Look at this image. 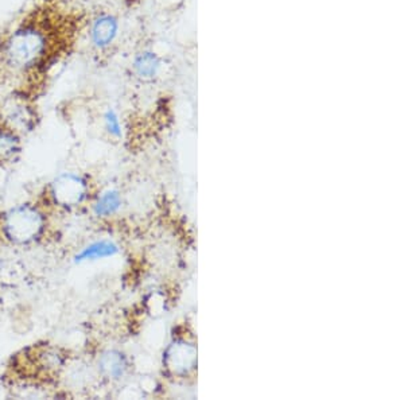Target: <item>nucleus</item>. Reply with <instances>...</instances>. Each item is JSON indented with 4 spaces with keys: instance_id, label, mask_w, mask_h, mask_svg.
<instances>
[{
    "instance_id": "nucleus-4",
    "label": "nucleus",
    "mask_w": 404,
    "mask_h": 400,
    "mask_svg": "<svg viewBox=\"0 0 404 400\" xmlns=\"http://www.w3.org/2000/svg\"><path fill=\"white\" fill-rule=\"evenodd\" d=\"M0 123L22 135L34 128L36 110L23 99H7L0 107Z\"/></svg>"
},
{
    "instance_id": "nucleus-12",
    "label": "nucleus",
    "mask_w": 404,
    "mask_h": 400,
    "mask_svg": "<svg viewBox=\"0 0 404 400\" xmlns=\"http://www.w3.org/2000/svg\"><path fill=\"white\" fill-rule=\"evenodd\" d=\"M103 121H104V128L110 137L116 139H120L123 137V126L115 109L108 108L104 112Z\"/></svg>"
},
{
    "instance_id": "nucleus-3",
    "label": "nucleus",
    "mask_w": 404,
    "mask_h": 400,
    "mask_svg": "<svg viewBox=\"0 0 404 400\" xmlns=\"http://www.w3.org/2000/svg\"><path fill=\"white\" fill-rule=\"evenodd\" d=\"M91 196V183L78 173H62L50 182L47 200L60 209L72 211L84 205Z\"/></svg>"
},
{
    "instance_id": "nucleus-1",
    "label": "nucleus",
    "mask_w": 404,
    "mask_h": 400,
    "mask_svg": "<svg viewBox=\"0 0 404 400\" xmlns=\"http://www.w3.org/2000/svg\"><path fill=\"white\" fill-rule=\"evenodd\" d=\"M49 29L39 22H25L5 36L0 57L5 68L12 72L34 71L42 65L51 50Z\"/></svg>"
},
{
    "instance_id": "nucleus-8",
    "label": "nucleus",
    "mask_w": 404,
    "mask_h": 400,
    "mask_svg": "<svg viewBox=\"0 0 404 400\" xmlns=\"http://www.w3.org/2000/svg\"><path fill=\"white\" fill-rule=\"evenodd\" d=\"M132 71L141 81H152L162 71V60L155 51L143 50L134 57Z\"/></svg>"
},
{
    "instance_id": "nucleus-11",
    "label": "nucleus",
    "mask_w": 404,
    "mask_h": 400,
    "mask_svg": "<svg viewBox=\"0 0 404 400\" xmlns=\"http://www.w3.org/2000/svg\"><path fill=\"white\" fill-rule=\"evenodd\" d=\"M123 205L121 194L117 190H106L103 191L93 202L92 211L95 216L100 218H107L116 215Z\"/></svg>"
},
{
    "instance_id": "nucleus-6",
    "label": "nucleus",
    "mask_w": 404,
    "mask_h": 400,
    "mask_svg": "<svg viewBox=\"0 0 404 400\" xmlns=\"http://www.w3.org/2000/svg\"><path fill=\"white\" fill-rule=\"evenodd\" d=\"M30 362L36 365L37 372L50 376H58L68 366V356L56 346L45 345L36 349L34 355H30Z\"/></svg>"
},
{
    "instance_id": "nucleus-10",
    "label": "nucleus",
    "mask_w": 404,
    "mask_h": 400,
    "mask_svg": "<svg viewBox=\"0 0 404 400\" xmlns=\"http://www.w3.org/2000/svg\"><path fill=\"white\" fill-rule=\"evenodd\" d=\"M22 152V137L0 123V163H11Z\"/></svg>"
},
{
    "instance_id": "nucleus-2",
    "label": "nucleus",
    "mask_w": 404,
    "mask_h": 400,
    "mask_svg": "<svg viewBox=\"0 0 404 400\" xmlns=\"http://www.w3.org/2000/svg\"><path fill=\"white\" fill-rule=\"evenodd\" d=\"M47 215L37 204L15 205L0 215V239L15 247H27L45 239Z\"/></svg>"
},
{
    "instance_id": "nucleus-5",
    "label": "nucleus",
    "mask_w": 404,
    "mask_h": 400,
    "mask_svg": "<svg viewBox=\"0 0 404 400\" xmlns=\"http://www.w3.org/2000/svg\"><path fill=\"white\" fill-rule=\"evenodd\" d=\"M120 23L119 19L110 12H103L97 15L89 27V40L92 46L97 50H106L113 45L119 36Z\"/></svg>"
},
{
    "instance_id": "nucleus-7",
    "label": "nucleus",
    "mask_w": 404,
    "mask_h": 400,
    "mask_svg": "<svg viewBox=\"0 0 404 400\" xmlns=\"http://www.w3.org/2000/svg\"><path fill=\"white\" fill-rule=\"evenodd\" d=\"M120 252L119 246L112 240H96L85 247H82L77 254L74 255L73 260L75 264L86 263V261H97L103 259H110Z\"/></svg>"
},
{
    "instance_id": "nucleus-9",
    "label": "nucleus",
    "mask_w": 404,
    "mask_h": 400,
    "mask_svg": "<svg viewBox=\"0 0 404 400\" xmlns=\"http://www.w3.org/2000/svg\"><path fill=\"white\" fill-rule=\"evenodd\" d=\"M127 369H128V360L126 355L119 351H107L102 355L99 360L100 373L110 380L121 379L126 375Z\"/></svg>"
}]
</instances>
